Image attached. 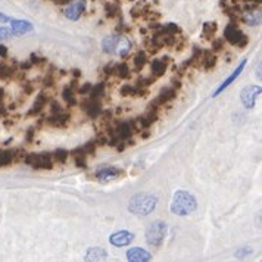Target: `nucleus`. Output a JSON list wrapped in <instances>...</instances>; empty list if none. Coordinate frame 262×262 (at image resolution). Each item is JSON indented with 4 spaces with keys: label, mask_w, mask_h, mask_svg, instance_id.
<instances>
[{
    "label": "nucleus",
    "mask_w": 262,
    "mask_h": 262,
    "mask_svg": "<svg viewBox=\"0 0 262 262\" xmlns=\"http://www.w3.org/2000/svg\"><path fill=\"white\" fill-rule=\"evenodd\" d=\"M156 205V197L155 196H149V194H135L131 200H130V210L135 215H149Z\"/></svg>",
    "instance_id": "1"
},
{
    "label": "nucleus",
    "mask_w": 262,
    "mask_h": 262,
    "mask_svg": "<svg viewBox=\"0 0 262 262\" xmlns=\"http://www.w3.org/2000/svg\"><path fill=\"white\" fill-rule=\"evenodd\" d=\"M196 209V199L187 191H178L174 196L171 210L177 215H188Z\"/></svg>",
    "instance_id": "2"
},
{
    "label": "nucleus",
    "mask_w": 262,
    "mask_h": 262,
    "mask_svg": "<svg viewBox=\"0 0 262 262\" xmlns=\"http://www.w3.org/2000/svg\"><path fill=\"white\" fill-rule=\"evenodd\" d=\"M224 40L228 41L233 46H237L240 49L246 47L249 43L247 35L243 34V31L236 25V24H228L224 29Z\"/></svg>",
    "instance_id": "3"
},
{
    "label": "nucleus",
    "mask_w": 262,
    "mask_h": 262,
    "mask_svg": "<svg viewBox=\"0 0 262 262\" xmlns=\"http://www.w3.org/2000/svg\"><path fill=\"white\" fill-rule=\"evenodd\" d=\"M25 163L32 166L34 169H52L53 157L50 153H29L24 157Z\"/></svg>",
    "instance_id": "4"
},
{
    "label": "nucleus",
    "mask_w": 262,
    "mask_h": 262,
    "mask_svg": "<svg viewBox=\"0 0 262 262\" xmlns=\"http://www.w3.org/2000/svg\"><path fill=\"white\" fill-rule=\"evenodd\" d=\"M165 231H166V225L160 221H156L153 222L147 231H146V238L150 244L153 246H160V243L163 241V237H165Z\"/></svg>",
    "instance_id": "5"
},
{
    "label": "nucleus",
    "mask_w": 262,
    "mask_h": 262,
    "mask_svg": "<svg viewBox=\"0 0 262 262\" xmlns=\"http://www.w3.org/2000/svg\"><path fill=\"white\" fill-rule=\"evenodd\" d=\"M122 174V171L119 168H115V166H103L100 169L96 171V180L99 183H109L112 180H116L119 175Z\"/></svg>",
    "instance_id": "6"
},
{
    "label": "nucleus",
    "mask_w": 262,
    "mask_h": 262,
    "mask_svg": "<svg viewBox=\"0 0 262 262\" xmlns=\"http://www.w3.org/2000/svg\"><path fill=\"white\" fill-rule=\"evenodd\" d=\"M84 10H85V0H77L75 3L68 4V7L63 10V13L68 19L77 21L84 13Z\"/></svg>",
    "instance_id": "7"
},
{
    "label": "nucleus",
    "mask_w": 262,
    "mask_h": 262,
    "mask_svg": "<svg viewBox=\"0 0 262 262\" xmlns=\"http://www.w3.org/2000/svg\"><path fill=\"white\" fill-rule=\"evenodd\" d=\"M81 109L87 113V116L90 118H99L100 112H102V103L99 100H91V99H87V100H82L79 103Z\"/></svg>",
    "instance_id": "8"
},
{
    "label": "nucleus",
    "mask_w": 262,
    "mask_h": 262,
    "mask_svg": "<svg viewBox=\"0 0 262 262\" xmlns=\"http://www.w3.org/2000/svg\"><path fill=\"white\" fill-rule=\"evenodd\" d=\"M261 93V87H255V85H249L241 91V102L246 107H253L255 106V100L256 96Z\"/></svg>",
    "instance_id": "9"
},
{
    "label": "nucleus",
    "mask_w": 262,
    "mask_h": 262,
    "mask_svg": "<svg viewBox=\"0 0 262 262\" xmlns=\"http://www.w3.org/2000/svg\"><path fill=\"white\" fill-rule=\"evenodd\" d=\"M69 119H71V115H69V113H65V112L62 110V112H59V113H52V116L46 118L44 122L49 124V125H52V127H56V128H63V127L68 125Z\"/></svg>",
    "instance_id": "10"
},
{
    "label": "nucleus",
    "mask_w": 262,
    "mask_h": 262,
    "mask_svg": "<svg viewBox=\"0 0 262 262\" xmlns=\"http://www.w3.org/2000/svg\"><path fill=\"white\" fill-rule=\"evenodd\" d=\"M132 238H134V236L131 233H128V231H118V233H115V234L110 236L109 241L112 244L118 246V247H122V246L130 244L132 241Z\"/></svg>",
    "instance_id": "11"
},
{
    "label": "nucleus",
    "mask_w": 262,
    "mask_h": 262,
    "mask_svg": "<svg viewBox=\"0 0 262 262\" xmlns=\"http://www.w3.org/2000/svg\"><path fill=\"white\" fill-rule=\"evenodd\" d=\"M119 37H121V34H113V35H109V37L103 38V41H102V49H103V52H105V53H109V54L116 53V46H118Z\"/></svg>",
    "instance_id": "12"
},
{
    "label": "nucleus",
    "mask_w": 262,
    "mask_h": 262,
    "mask_svg": "<svg viewBox=\"0 0 262 262\" xmlns=\"http://www.w3.org/2000/svg\"><path fill=\"white\" fill-rule=\"evenodd\" d=\"M12 25V32L16 35H22L28 31H32V25L26 21H18V19H10L9 21Z\"/></svg>",
    "instance_id": "13"
},
{
    "label": "nucleus",
    "mask_w": 262,
    "mask_h": 262,
    "mask_svg": "<svg viewBox=\"0 0 262 262\" xmlns=\"http://www.w3.org/2000/svg\"><path fill=\"white\" fill-rule=\"evenodd\" d=\"M47 96L44 94V93H41V94H38L37 96V99H35V102H34V105H32V107L28 110V116H37V115H40L41 113V110L44 109V105L47 103Z\"/></svg>",
    "instance_id": "14"
},
{
    "label": "nucleus",
    "mask_w": 262,
    "mask_h": 262,
    "mask_svg": "<svg viewBox=\"0 0 262 262\" xmlns=\"http://www.w3.org/2000/svg\"><path fill=\"white\" fill-rule=\"evenodd\" d=\"M115 132H116V135H118L121 140H128V138H131L134 130H132L130 121H128V122H121V124H118L116 128H115Z\"/></svg>",
    "instance_id": "15"
},
{
    "label": "nucleus",
    "mask_w": 262,
    "mask_h": 262,
    "mask_svg": "<svg viewBox=\"0 0 262 262\" xmlns=\"http://www.w3.org/2000/svg\"><path fill=\"white\" fill-rule=\"evenodd\" d=\"M244 24L247 25H258L261 22V12L256 10V9H252V10H244L243 16L240 18Z\"/></svg>",
    "instance_id": "16"
},
{
    "label": "nucleus",
    "mask_w": 262,
    "mask_h": 262,
    "mask_svg": "<svg viewBox=\"0 0 262 262\" xmlns=\"http://www.w3.org/2000/svg\"><path fill=\"white\" fill-rule=\"evenodd\" d=\"M216 31H218V25H216V22H213V21H210V22H205L203 29H202V37H203V40H206V41H212V40L215 38Z\"/></svg>",
    "instance_id": "17"
},
{
    "label": "nucleus",
    "mask_w": 262,
    "mask_h": 262,
    "mask_svg": "<svg viewBox=\"0 0 262 262\" xmlns=\"http://www.w3.org/2000/svg\"><path fill=\"white\" fill-rule=\"evenodd\" d=\"M127 258L128 261H150L152 259V255L147 253L146 250L143 249H131L127 252Z\"/></svg>",
    "instance_id": "18"
},
{
    "label": "nucleus",
    "mask_w": 262,
    "mask_h": 262,
    "mask_svg": "<svg viewBox=\"0 0 262 262\" xmlns=\"http://www.w3.org/2000/svg\"><path fill=\"white\" fill-rule=\"evenodd\" d=\"M175 97H177V90L172 88V87H166V88H163L160 91V94H159V97L156 100L159 102L160 106H163V105L169 103L171 100H174Z\"/></svg>",
    "instance_id": "19"
},
{
    "label": "nucleus",
    "mask_w": 262,
    "mask_h": 262,
    "mask_svg": "<svg viewBox=\"0 0 262 262\" xmlns=\"http://www.w3.org/2000/svg\"><path fill=\"white\" fill-rule=\"evenodd\" d=\"M166 66H168V65H166L162 59H153V60H152V63H150L152 75H153L155 78L162 77V75L166 72Z\"/></svg>",
    "instance_id": "20"
},
{
    "label": "nucleus",
    "mask_w": 262,
    "mask_h": 262,
    "mask_svg": "<svg viewBox=\"0 0 262 262\" xmlns=\"http://www.w3.org/2000/svg\"><path fill=\"white\" fill-rule=\"evenodd\" d=\"M244 65H246V60H243V62L238 65V68L234 71V74H231V75H230V77H228V78H227V79H225V81L219 85V87H218V90H216V93H215L213 96H218V94H219L221 91H224V90H225V88L231 84V82H234V79L240 75V72H241V69L244 68Z\"/></svg>",
    "instance_id": "21"
},
{
    "label": "nucleus",
    "mask_w": 262,
    "mask_h": 262,
    "mask_svg": "<svg viewBox=\"0 0 262 262\" xmlns=\"http://www.w3.org/2000/svg\"><path fill=\"white\" fill-rule=\"evenodd\" d=\"M18 68L16 66H10L7 63L0 62V79H9L12 77H15Z\"/></svg>",
    "instance_id": "22"
},
{
    "label": "nucleus",
    "mask_w": 262,
    "mask_h": 262,
    "mask_svg": "<svg viewBox=\"0 0 262 262\" xmlns=\"http://www.w3.org/2000/svg\"><path fill=\"white\" fill-rule=\"evenodd\" d=\"M113 75H116L118 78L121 79H127L130 78V68L125 62H121V63H116L115 65V69H113Z\"/></svg>",
    "instance_id": "23"
},
{
    "label": "nucleus",
    "mask_w": 262,
    "mask_h": 262,
    "mask_svg": "<svg viewBox=\"0 0 262 262\" xmlns=\"http://www.w3.org/2000/svg\"><path fill=\"white\" fill-rule=\"evenodd\" d=\"M105 13H106V18L115 19V18L121 16V7L116 3H106L105 4Z\"/></svg>",
    "instance_id": "24"
},
{
    "label": "nucleus",
    "mask_w": 262,
    "mask_h": 262,
    "mask_svg": "<svg viewBox=\"0 0 262 262\" xmlns=\"http://www.w3.org/2000/svg\"><path fill=\"white\" fill-rule=\"evenodd\" d=\"M12 162H15V150H1L0 152V168L7 166Z\"/></svg>",
    "instance_id": "25"
},
{
    "label": "nucleus",
    "mask_w": 262,
    "mask_h": 262,
    "mask_svg": "<svg viewBox=\"0 0 262 262\" xmlns=\"http://www.w3.org/2000/svg\"><path fill=\"white\" fill-rule=\"evenodd\" d=\"M105 94V82H99L96 85H91V90H90V99L91 100H99L103 97Z\"/></svg>",
    "instance_id": "26"
},
{
    "label": "nucleus",
    "mask_w": 262,
    "mask_h": 262,
    "mask_svg": "<svg viewBox=\"0 0 262 262\" xmlns=\"http://www.w3.org/2000/svg\"><path fill=\"white\" fill-rule=\"evenodd\" d=\"M130 49H131V43L127 38L119 37V41H118V46H116V53H119L121 57H125L128 54Z\"/></svg>",
    "instance_id": "27"
},
{
    "label": "nucleus",
    "mask_w": 262,
    "mask_h": 262,
    "mask_svg": "<svg viewBox=\"0 0 262 262\" xmlns=\"http://www.w3.org/2000/svg\"><path fill=\"white\" fill-rule=\"evenodd\" d=\"M147 54L144 52H138L135 56H134V66H135V71H141L146 65H147Z\"/></svg>",
    "instance_id": "28"
},
{
    "label": "nucleus",
    "mask_w": 262,
    "mask_h": 262,
    "mask_svg": "<svg viewBox=\"0 0 262 262\" xmlns=\"http://www.w3.org/2000/svg\"><path fill=\"white\" fill-rule=\"evenodd\" d=\"M57 69H54V66H50L49 68V71L46 72V75H44V78H43V87L44 88H50V87H53L54 85V72H56Z\"/></svg>",
    "instance_id": "29"
},
{
    "label": "nucleus",
    "mask_w": 262,
    "mask_h": 262,
    "mask_svg": "<svg viewBox=\"0 0 262 262\" xmlns=\"http://www.w3.org/2000/svg\"><path fill=\"white\" fill-rule=\"evenodd\" d=\"M62 97L63 100L68 103V106H75L77 105V97H75V91L71 90L69 87H65L62 91Z\"/></svg>",
    "instance_id": "30"
},
{
    "label": "nucleus",
    "mask_w": 262,
    "mask_h": 262,
    "mask_svg": "<svg viewBox=\"0 0 262 262\" xmlns=\"http://www.w3.org/2000/svg\"><path fill=\"white\" fill-rule=\"evenodd\" d=\"M68 156H69V152L65 150V149H56V150L53 152V155H52L53 160H54L56 163H60V165L66 162Z\"/></svg>",
    "instance_id": "31"
},
{
    "label": "nucleus",
    "mask_w": 262,
    "mask_h": 262,
    "mask_svg": "<svg viewBox=\"0 0 262 262\" xmlns=\"http://www.w3.org/2000/svg\"><path fill=\"white\" fill-rule=\"evenodd\" d=\"M105 258H106V252L102 250V249H91V250H88V253L85 256L87 261H90V259L91 261H102Z\"/></svg>",
    "instance_id": "32"
},
{
    "label": "nucleus",
    "mask_w": 262,
    "mask_h": 262,
    "mask_svg": "<svg viewBox=\"0 0 262 262\" xmlns=\"http://www.w3.org/2000/svg\"><path fill=\"white\" fill-rule=\"evenodd\" d=\"M144 0L141 1V4H137V6H134L131 10H130V15H131V18L132 19H138V18H141L143 16V12H144Z\"/></svg>",
    "instance_id": "33"
},
{
    "label": "nucleus",
    "mask_w": 262,
    "mask_h": 262,
    "mask_svg": "<svg viewBox=\"0 0 262 262\" xmlns=\"http://www.w3.org/2000/svg\"><path fill=\"white\" fill-rule=\"evenodd\" d=\"M96 147H97V144H96L94 141H88V143H85V144L82 146V150H84L85 156H87V155H88V156H94V155H96Z\"/></svg>",
    "instance_id": "34"
},
{
    "label": "nucleus",
    "mask_w": 262,
    "mask_h": 262,
    "mask_svg": "<svg viewBox=\"0 0 262 262\" xmlns=\"http://www.w3.org/2000/svg\"><path fill=\"white\" fill-rule=\"evenodd\" d=\"M74 159H75V165L78 168H87V159H85L84 153H75Z\"/></svg>",
    "instance_id": "35"
},
{
    "label": "nucleus",
    "mask_w": 262,
    "mask_h": 262,
    "mask_svg": "<svg viewBox=\"0 0 262 262\" xmlns=\"http://www.w3.org/2000/svg\"><path fill=\"white\" fill-rule=\"evenodd\" d=\"M225 47V40L224 38H213L212 40V52H221Z\"/></svg>",
    "instance_id": "36"
},
{
    "label": "nucleus",
    "mask_w": 262,
    "mask_h": 262,
    "mask_svg": "<svg viewBox=\"0 0 262 262\" xmlns=\"http://www.w3.org/2000/svg\"><path fill=\"white\" fill-rule=\"evenodd\" d=\"M155 77L152 75V77H147V78H138L137 79V87H147V85H152L153 82H155Z\"/></svg>",
    "instance_id": "37"
},
{
    "label": "nucleus",
    "mask_w": 262,
    "mask_h": 262,
    "mask_svg": "<svg viewBox=\"0 0 262 262\" xmlns=\"http://www.w3.org/2000/svg\"><path fill=\"white\" fill-rule=\"evenodd\" d=\"M29 62H31V65H44L46 63V59L44 57H41V56H38V54H31L29 56Z\"/></svg>",
    "instance_id": "38"
},
{
    "label": "nucleus",
    "mask_w": 262,
    "mask_h": 262,
    "mask_svg": "<svg viewBox=\"0 0 262 262\" xmlns=\"http://www.w3.org/2000/svg\"><path fill=\"white\" fill-rule=\"evenodd\" d=\"M132 90H134V87H131V85L125 84V85H122V87H121L119 93H121V96H122V97H125V96H131V94H132Z\"/></svg>",
    "instance_id": "39"
},
{
    "label": "nucleus",
    "mask_w": 262,
    "mask_h": 262,
    "mask_svg": "<svg viewBox=\"0 0 262 262\" xmlns=\"http://www.w3.org/2000/svg\"><path fill=\"white\" fill-rule=\"evenodd\" d=\"M22 88H24L25 94H31L34 91V84L29 82V81H22Z\"/></svg>",
    "instance_id": "40"
},
{
    "label": "nucleus",
    "mask_w": 262,
    "mask_h": 262,
    "mask_svg": "<svg viewBox=\"0 0 262 262\" xmlns=\"http://www.w3.org/2000/svg\"><path fill=\"white\" fill-rule=\"evenodd\" d=\"M90 90H91V82H85V84H82L81 87L77 88V91H78L79 94H88Z\"/></svg>",
    "instance_id": "41"
},
{
    "label": "nucleus",
    "mask_w": 262,
    "mask_h": 262,
    "mask_svg": "<svg viewBox=\"0 0 262 262\" xmlns=\"http://www.w3.org/2000/svg\"><path fill=\"white\" fill-rule=\"evenodd\" d=\"M113 69H115V65H113V63L106 65V66L103 68V74H105V77H110V75H113Z\"/></svg>",
    "instance_id": "42"
},
{
    "label": "nucleus",
    "mask_w": 262,
    "mask_h": 262,
    "mask_svg": "<svg viewBox=\"0 0 262 262\" xmlns=\"http://www.w3.org/2000/svg\"><path fill=\"white\" fill-rule=\"evenodd\" d=\"M50 109H52V113H59V112H62V107H60V105L57 103V102H50Z\"/></svg>",
    "instance_id": "43"
},
{
    "label": "nucleus",
    "mask_w": 262,
    "mask_h": 262,
    "mask_svg": "<svg viewBox=\"0 0 262 262\" xmlns=\"http://www.w3.org/2000/svg\"><path fill=\"white\" fill-rule=\"evenodd\" d=\"M34 135H35V130L31 127V128H28V130H26V134H25V140H26L28 143H31V141H32V138H34Z\"/></svg>",
    "instance_id": "44"
},
{
    "label": "nucleus",
    "mask_w": 262,
    "mask_h": 262,
    "mask_svg": "<svg viewBox=\"0 0 262 262\" xmlns=\"http://www.w3.org/2000/svg\"><path fill=\"white\" fill-rule=\"evenodd\" d=\"M10 29H7V28H0V40H6V38H9L10 37Z\"/></svg>",
    "instance_id": "45"
},
{
    "label": "nucleus",
    "mask_w": 262,
    "mask_h": 262,
    "mask_svg": "<svg viewBox=\"0 0 262 262\" xmlns=\"http://www.w3.org/2000/svg\"><path fill=\"white\" fill-rule=\"evenodd\" d=\"M94 143H96L97 146H105V144H107V137H106L105 134H103V135H99Z\"/></svg>",
    "instance_id": "46"
},
{
    "label": "nucleus",
    "mask_w": 262,
    "mask_h": 262,
    "mask_svg": "<svg viewBox=\"0 0 262 262\" xmlns=\"http://www.w3.org/2000/svg\"><path fill=\"white\" fill-rule=\"evenodd\" d=\"M7 47L6 46H3V44H0V57H3V59H6L7 57Z\"/></svg>",
    "instance_id": "47"
},
{
    "label": "nucleus",
    "mask_w": 262,
    "mask_h": 262,
    "mask_svg": "<svg viewBox=\"0 0 262 262\" xmlns=\"http://www.w3.org/2000/svg\"><path fill=\"white\" fill-rule=\"evenodd\" d=\"M180 87H181V82H180V79H178V78H172V88L178 90Z\"/></svg>",
    "instance_id": "48"
},
{
    "label": "nucleus",
    "mask_w": 262,
    "mask_h": 262,
    "mask_svg": "<svg viewBox=\"0 0 262 262\" xmlns=\"http://www.w3.org/2000/svg\"><path fill=\"white\" fill-rule=\"evenodd\" d=\"M71 74H72L74 79H78V78L81 77V71H79V69H72V71H71Z\"/></svg>",
    "instance_id": "49"
},
{
    "label": "nucleus",
    "mask_w": 262,
    "mask_h": 262,
    "mask_svg": "<svg viewBox=\"0 0 262 262\" xmlns=\"http://www.w3.org/2000/svg\"><path fill=\"white\" fill-rule=\"evenodd\" d=\"M56 4H68V3H71V0H53Z\"/></svg>",
    "instance_id": "50"
},
{
    "label": "nucleus",
    "mask_w": 262,
    "mask_h": 262,
    "mask_svg": "<svg viewBox=\"0 0 262 262\" xmlns=\"http://www.w3.org/2000/svg\"><path fill=\"white\" fill-rule=\"evenodd\" d=\"M0 21H1V22H9V21H10V18L4 16L3 13H0Z\"/></svg>",
    "instance_id": "51"
},
{
    "label": "nucleus",
    "mask_w": 262,
    "mask_h": 262,
    "mask_svg": "<svg viewBox=\"0 0 262 262\" xmlns=\"http://www.w3.org/2000/svg\"><path fill=\"white\" fill-rule=\"evenodd\" d=\"M3 97H4V90H3V88H0V103L3 102Z\"/></svg>",
    "instance_id": "52"
},
{
    "label": "nucleus",
    "mask_w": 262,
    "mask_h": 262,
    "mask_svg": "<svg viewBox=\"0 0 262 262\" xmlns=\"http://www.w3.org/2000/svg\"><path fill=\"white\" fill-rule=\"evenodd\" d=\"M149 135H150V132H147V131H146V132H141V137H143V138H147Z\"/></svg>",
    "instance_id": "53"
},
{
    "label": "nucleus",
    "mask_w": 262,
    "mask_h": 262,
    "mask_svg": "<svg viewBox=\"0 0 262 262\" xmlns=\"http://www.w3.org/2000/svg\"><path fill=\"white\" fill-rule=\"evenodd\" d=\"M241 1H244V3H249V1H253V3H256V1H258V3H259L261 0H241Z\"/></svg>",
    "instance_id": "54"
},
{
    "label": "nucleus",
    "mask_w": 262,
    "mask_h": 262,
    "mask_svg": "<svg viewBox=\"0 0 262 262\" xmlns=\"http://www.w3.org/2000/svg\"><path fill=\"white\" fill-rule=\"evenodd\" d=\"M131 1H132V0H131Z\"/></svg>",
    "instance_id": "55"
}]
</instances>
